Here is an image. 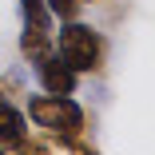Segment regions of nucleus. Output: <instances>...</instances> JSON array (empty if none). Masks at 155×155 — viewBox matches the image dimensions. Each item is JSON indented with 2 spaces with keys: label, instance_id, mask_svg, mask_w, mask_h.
<instances>
[{
  "label": "nucleus",
  "instance_id": "20e7f679",
  "mask_svg": "<svg viewBox=\"0 0 155 155\" xmlns=\"http://www.w3.org/2000/svg\"><path fill=\"white\" fill-rule=\"evenodd\" d=\"M32 68H36V80H40L44 91H52V96H76V87H80V72L68 68L64 60H60L56 48H52L48 56H40Z\"/></svg>",
  "mask_w": 155,
  "mask_h": 155
},
{
  "label": "nucleus",
  "instance_id": "423d86ee",
  "mask_svg": "<svg viewBox=\"0 0 155 155\" xmlns=\"http://www.w3.org/2000/svg\"><path fill=\"white\" fill-rule=\"evenodd\" d=\"M20 24H44L52 28V12L44 0H20Z\"/></svg>",
  "mask_w": 155,
  "mask_h": 155
},
{
  "label": "nucleus",
  "instance_id": "6e6552de",
  "mask_svg": "<svg viewBox=\"0 0 155 155\" xmlns=\"http://www.w3.org/2000/svg\"><path fill=\"white\" fill-rule=\"evenodd\" d=\"M84 4H96V0H84Z\"/></svg>",
  "mask_w": 155,
  "mask_h": 155
},
{
  "label": "nucleus",
  "instance_id": "f257e3e1",
  "mask_svg": "<svg viewBox=\"0 0 155 155\" xmlns=\"http://www.w3.org/2000/svg\"><path fill=\"white\" fill-rule=\"evenodd\" d=\"M28 119H32L48 135V143L60 147V151H80V155L96 151V143L87 139V111L72 96H52V91L32 96L28 100Z\"/></svg>",
  "mask_w": 155,
  "mask_h": 155
},
{
  "label": "nucleus",
  "instance_id": "7ed1b4c3",
  "mask_svg": "<svg viewBox=\"0 0 155 155\" xmlns=\"http://www.w3.org/2000/svg\"><path fill=\"white\" fill-rule=\"evenodd\" d=\"M48 147H52L48 139L28 135V115L4 96V84H0V151H8V155H44Z\"/></svg>",
  "mask_w": 155,
  "mask_h": 155
},
{
  "label": "nucleus",
  "instance_id": "39448f33",
  "mask_svg": "<svg viewBox=\"0 0 155 155\" xmlns=\"http://www.w3.org/2000/svg\"><path fill=\"white\" fill-rule=\"evenodd\" d=\"M52 52V28L44 24H20V56L28 64H36L40 56Z\"/></svg>",
  "mask_w": 155,
  "mask_h": 155
},
{
  "label": "nucleus",
  "instance_id": "0eeeda50",
  "mask_svg": "<svg viewBox=\"0 0 155 155\" xmlns=\"http://www.w3.org/2000/svg\"><path fill=\"white\" fill-rule=\"evenodd\" d=\"M44 4L52 12V20H76L84 12V0H44Z\"/></svg>",
  "mask_w": 155,
  "mask_h": 155
},
{
  "label": "nucleus",
  "instance_id": "f03ea898",
  "mask_svg": "<svg viewBox=\"0 0 155 155\" xmlns=\"http://www.w3.org/2000/svg\"><path fill=\"white\" fill-rule=\"evenodd\" d=\"M52 48L60 52L68 68H76L80 76H96L104 72V60H107V40L100 28L76 20H60V36H52Z\"/></svg>",
  "mask_w": 155,
  "mask_h": 155
}]
</instances>
